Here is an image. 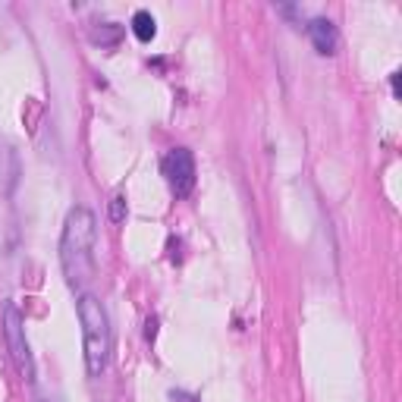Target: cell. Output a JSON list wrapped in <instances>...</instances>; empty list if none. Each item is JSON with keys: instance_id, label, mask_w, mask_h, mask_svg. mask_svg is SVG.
Masks as SVG:
<instances>
[{"instance_id": "obj_1", "label": "cell", "mask_w": 402, "mask_h": 402, "mask_svg": "<svg viewBox=\"0 0 402 402\" xmlns=\"http://www.w3.org/2000/svg\"><path fill=\"white\" fill-rule=\"evenodd\" d=\"M60 268L72 290H85L94 277V214L72 208L60 236Z\"/></svg>"}, {"instance_id": "obj_2", "label": "cell", "mask_w": 402, "mask_h": 402, "mask_svg": "<svg viewBox=\"0 0 402 402\" xmlns=\"http://www.w3.org/2000/svg\"><path fill=\"white\" fill-rule=\"evenodd\" d=\"M79 321H82V339H85V368L88 374L98 377L104 374L107 359H110V321H107V311L101 305L98 296L85 292L79 296Z\"/></svg>"}, {"instance_id": "obj_3", "label": "cell", "mask_w": 402, "mask_h": 402, "mask_svg": "<svg viewBox=\"0 0 402 402\" xmlns=\"http://www.w3.org/2000/svg\"><path fill=\"white\" fill-rule=\"evenodd\" d=\"M3 336H7V349H10V355H13L16 368L22 371V377H26V381H32V377H35V361H32V352H28L22 311L16 308L13 302L3 305Z\"/></svg>"}, {"instance_id": "obj_4", "label": "cell", "mask_w": 402, "mask_h": 402, "mask_svg": "<svg viewBox=\"0 0 402 402\" xmlns=\"http://www.w3.org/2000/svg\"><path fill=\"white\" fill-rule=\"evenodd\" d=\"M163 177H167L170 192L177 198H185L192 189H195V157H192L189 148H173L161 163Z\"/></svg>"}, {"instance_id": "obj_5", "label": "cell", "mask_w": 402, "mask_h": 402, "mask_svg": "<svg viewBox=\"0 0 402 402\" xmlns=\"http://www.w3.org/2000/svg\"><path fill=\"white\" fill-rule=\"evenodd\" d=\"M308 38L314 44V50L324 57H333L339 48V35H336V26L330 19H311L308 22Z\"/></svg>"}, {"instance_id": "obj_6", "label": "cell", "mask_w": 402, "mask_h": 402, "mask_svg": "<svg viewBox=\"0 0 402 402\" xmlns=\"http://www.w3.org/2000/svg\"><path fill=\"white\" fill-rule=\"evenodd\" d=\"M16 183H19V157L7 141H0V192L13 195Z\"/></svg>"}, {"instance_id": "obj_7", "label": "cell", "mask_w": 402, "mask_h": 402, "mask_svg": "<svg viewBox=\"0 0 402 402\" xmlns=\"http://www.w3.org/2000/svg\"><path fill=\"white\" fill-rule=\"evenodd\" d=\"M132 32H135V38H139V41H151V38L157 35L154 16H151L148 10H139V13L132 16Z\"/></svg>"}, {"instance_id": "obj_8", "label": "cell", "mask_w": 402, "mask_h": 402, "mask_svg": "<svg viewBox=\"0 0 402 402\" xmlns=\"http://www.w3.org/2000/svg\"><path fill=\"white\" fill-rule=\"evenodd\" d=\"M92 41L101 44V48H104V44H117V41H120V26L107 22L104 28H94V32H92Z\"/></svg>"}, {"instance_id": "obj_9", "label": "cell", "mask_w": 402, "mask_h": 402, "mask_svg": "<svg viewBox=\"0 0 402 402\" xmlns=\"http://www.w3.org/2000/svg\"><path fill=\"white\" fill-rule=\"evenodd\" d=\"M110 220L113 223H123L126 220V201L123 198H113L110 201Z\"/></svg>"}, {"instance_id": "obj_10", "label": "cell", "mask_w": 402, "mask_h": 402, "mask_svg": "<svg viewBox=\"0 0 402 402\" xmlns=\"http://www.w3.org/2000/svg\"><path fill=\"white\" fill-rule=\"evenodd\" d=\"M145 336L148 339L157 336V318H148V324H145Z\"/></svg>"}, {"instance_id": "obj_11", "label": "cell", "mask_w": 402, "mask_h": 402, "mask_svg": "<svg viewBox=\"0 0 402 402\" xmlns=\"http://www.w3.org/2000/svg\"><path fill=\"white\" fill-rule=\"evenodd\" d=\"M38 402H57V399H54V396H44V399H38Z\"/></svg>"}]
</instances>
